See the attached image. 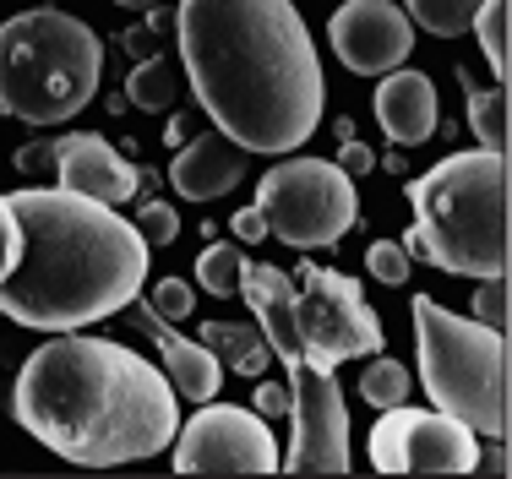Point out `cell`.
Wrapping results in <instances>:
<instances>
[{
	"label": "cell",
	"instance_id": "cell-15",
	"mask_svg": "<svg viewBox=\"0 0 512 479\" xmlns=\"http://www.w3.org/2000/svg\"><path fill=\"white\" fill-rule=\"evenodd\" d=\"M376 120H382V131L393 137V147L431 142L436 126H442L436 82L425 77V71H409V66L382 71V82H376Z\"/></svg>",
	"mask_w": 512,
	"mask_h": 479
},
{
	"label": "cell",
	"instance_id": "cell-10",
	"mask_svg": "<svg viewBox=\"0 0 512 479\" xmlns=\"http://www.w3.org/2000/svg\"><path fill=\"white\" fill-rule=\"evenodd\" d=\"M169 452H175L180 474H273L284 463L273 441V420L213 398L186 420V431H175Z\"/></svg>",
	"mask_w": 512,
	"mask_h": 479
},
{
	"label": "cell",
	"instance_id": "cell-4",
	"mask_svg": "<svg viewBox=\"0 0 512 479\" xmlns=\"http://www.w3.org/2000/svg\"><path fill=\"white\" fill-rule=\"evenodd\" d=\"M507 196H512L507 153H491V147L447 153L420 180H409L414 224L404 235V251L425 256L431 267L458 278L507 273V256H512Z\"/></svg>",
	"mask_w": 512,
	"mask_h": 479
},
{
	"label": "cell",
	"instance_id": "cell-14",
	"mask_svg": "<svg viewBox=\"0 0 512 479\" xmlns=\"http://www.w3.org/2000/svg\"><path fill=\"white\" fill-rule=\"evenodd\" d=\"M126 311H131V322L142 327V338L158 349V360H164V376H169V387H175V398H186V403L218 398V387H224V365H218V354L207 349L202 338L175 333V322H164L153 305H137V300H131Z\"/></svg>",
	"mask_w": 512,
	"mask_h": 479
},
{
	"label": "cell",
	"instance_id": "cell-2",
	"mask_svg": "<svg viewBox=\"0 0 512 479\" xmlns=\"http://www.w3.org/2000/svg\"><path fill=\"white\" fill-rule=\"evenodd\" d=\"M11 420L77 469H120L169 452L180 398L169 376L99 333H50L22 360Z\"/></svg>",
	"mask_w": 512,
	"mask_h": 479
},
{
	"label": "cell",
	"instance_id": "cell-25",
	"mask_svg": "<svg viewBox=\"0 0 512 479\" xmlns=\"http://www.w3.org/2000/svg\"><path fill=\"white\" fill-rule=\"evenodd\" d=\"M365 273L376 278V284L398 289L409 278V251L404 240H371V251H365Z\"/></svg>",
	"mask_w": 512,
	"mask_h": 479
},
{
	"label": "cell",
	"instance_id": "cell-8",
	"mask_svg": "<svg viewBox=\"0 0 512 479\" xmlns=\"http://www.w3.org/2000/svg\"><path fill=\"white\" fill-rule=\"evenodd\" d=\"M256 207L267 218V235L295 251H327L360 224V191L333 158L284 153V164L256 180Z\"/></svg>",
	"mask_w": 512,
	"mask_h": 479
},
{
	"label": "cell",
	"instance_id": "cell-33",
	"mask_svg": "<svg viewBox=\"0 0 512 479\" xmlns=\"http://www.w3.org/2000/svg\"><path fill=\"white\" fill-rule=\"evenodd\" d=\"M164 142L169 147H186L191 142V115H180V109H175V115H169V126H164Z\"/></svg>",
	"mask_w": 512,
	"mask_h": 479
},
{
	"label": "cell",
	"instance_id": "cell-19",
	"mask_svg": "<svg viewBox=\"0 0 512 479\" xmlns=\"http://www.w3.org/2000/svg\"><path fill=\"white\" fill-rule=\"evenodd\" d=\"M126 98L142 109V115L175 109V98H180L175 60H169V55H148V60H137V66H131V77H126Z\"/></svg>",
	"mask_w": 512,
	"mask_h": 479
},
{
	"label": "cell",
	"instance_id": "cell-9",
	"mask_svg": "<svg viewBox=\"0 0 512 479\" xmlns=\"http://www.w3.org/2000/svg\"><path fill=\"white\" fill-rule=\"evenodd\" d=\"M295 333L306 343L316 365H344L360 354H382V316L371 311V300L360 284L338 267L300 262V289H295Z\"/></svg>",
	"mask_w": 512,
	"mask_h": 479
},
{
	"label": "cell",
	"instance_id": "cell-31",
	"mask_svg": "<svg viewBox=\"0 0 512 479\" xmlns=\"http://www.w3.org/2000/svg\"><path fill=\"white\" fill-rule=\"evenodd\" d=\"M338 169H344L349 180H365L376 169V158H371V147H365L360 137H344V153H338Z\"/></svg>",
	"mask_w": 512,
	"mask_h": 479
},
{
	"label": "cell",
	"instance_id": "cell-24",
	"mask_svg": "<svg viewBox=\"0 0 512 479\" xmlns=\"http://www.w3.org/2000/svg\"><path fill=\"white\" fill-rule=\"evenodd\" d=\"M507 300H512V284H507V273H491V278H480V289H474V322H485V327H496V333H507Z\"/></svg>",
	"mask_w": 512,
	"mask_h": 479
},
{
	"label": "cell",
	"instance_id": "cell-6",
	"mask_svg": "<svg viewBox=\"0 0 512 479\" xmlns=\"http://www.w3.org/2000/svg\"><path fill=\"white\" fill-rule=\"evenodd\" d=\"M104 44L82 17L33 6L0 22V109L22 126H60L99 98Z\"/></svg>",
	"mask_w": 512,
	"mask_h": 479
},
{
	"label": "cell",
	"instance_id": "cell-7",
	"mask_svg": "<svg viewBox=\"0 0 512 479\" xmlns=\"http://www.w3.org/2000/svg\"><path fill=\"white\" fill-rule=\"evenodd\" d=\"M414 349H420L425 398L463 420L474 436L507 441V333L447 311L431 294H414Z\"/></svg>",
	"mask_w": 512,
	"mask_h": 479
},
{
	"label": "cell",
	"instance_id": "cell-12",
	"mask_svg": "<svg viewBox=\"0 0 512 479\" xmlns=\"http://www.w3.org/2000/svg\"><path fill=\"white\" fill-rule=\"evenodd\" d=\"M327 44L355 77H382L414 49V22L398 0H344L327 22Z\"/></svg>",
	"mask_w": 512,
	"mask_h": 479
},
{
	"label": "cell",
	"instance_id": "cell-16",
	"mask_svg": "<svg viewBox=\"0 0 512 479\" xmlns=\"http://www.w3.org/2000/svg\"><path fill=\"white\" fill-rule=\"evenodd\" d=\"M246 180V147H235L224 131H207L191 137L186 147H175V164H169V186L186 202H218Z\"/></svg>",
	"mask_w": 512,
	"mask_h": 479
},
{
	"label": "cell",
	"instance_id": "cell-35",
	"mask_svg": "<svg viewBox=\"0 0 512 479\" xmlns=\"http://www.w3.org/2000/svg\"><path fill=\"white\" fill-rule=\"evenodd\" d=\"M382 169H393V175H404V147H393V153L382 158Z\"/></svg>",
	"mask_w": 512,
	"mask_h": 479
},
{
	"label": "cell",
	"instance_id": "cell-3",
	"mask_svg": "<svg viewBox=\"0 0 512 479\" xmlns=\"http://www.w3.org/2000/svg\"><path fill=\"white\" fill-rule=\"evenodd\" d=\"M22 256L0 278V316L33 333H77L120 316L148 284V240L109 202L66 186L6 196Z\"/></svg>",
	"mask_w": 512,
	"mask_h": 479
},
{
	"label": "cell",
	"instance_id": "cell-28",
	"mask_svg": "<svg viewBox=\"0 0 512 479\" xmlns=\"http://www.w3.org/2000/svg\"><path fill=\"white\" fill-rule=\"evenodd\" d=\"M55 147H60V137H39V142L17 147V158H11V164H17L22 175H50V169H55Z\"/></svg>",
	"mask_w": 512,
	"mask_h": 479
},
{
	"label": "cell",
	"instance_id": "cell-1",
	"mask_svg": "<svg viewBox=\"0 0 512 479\" xmlns=\"http://www.w3.org/2000/svg\"><path fill=\"white\" fill-rule=\"evenodd\" d=\"M169 22L213 131L246 153H295L316 137L327 77L295 0H180Z\"/></svg>",
	"mask_w": 512,
	"mask_h": 479
},
{
	"label": "cell",
	"instance_id": "cell-13",
	"mask_svg": "<svg viewBox=\"0 0 512 479\" xmlns=\"http://www.w3.org/2000/svg\"><path fill=\"white\" fill-rule=\"evenodd\" d=\"M50 175L66 191H82V196L109 202V207L131 202V196L142 191V169L126 164V158H120L104 137H93V131H71V137H60Z\"/></svg>",
	"mask_w": 512,
	"mask_h": 479
},
{
	"label": "cell",
	"instance_id": "cell-17",
	"mask_svg": "<svg viewBox=\"0 0 512 479\" xmlns=\"http://www.w3.org/2000/svg\"><path fill=\"white\" fill-rule=\"evenodd\" d=\"M202 343L218 354V365H229L235 376H267V360H273V349H267L262 327H240V322H202Z\"/></svg>",
	"mask_w": 512,
	"mask_h": 479
},
{
	"label": "cell",
	"instance_id": "cell-30",
	"mask_svg": "<svg viewBox=\"0 0 512 479\" xmlns=\"http://www.w3.org/2000/svg\"><path fill=\"white\" fill-rule=\"evenodd\" d=\"M17 256H22V235H17V218H11L6 196H0V278L17 267Z\"/></svg>",
	"mask_w": 512,
	"mask_h": 479
},
{
	"label": "cell",
	"instance_id": "cell-26",
	"mask_svg": "<svg viewBox=\"0 0 512 479\" xmlns=\"http://www.w3.org/2000/svg\"><path fill=\"white\" fill-rule=\"evenodd\" d=\"M148 305L164 316V322H186V316H197V289H191L186 278H158Z\"/></svg>",
	"mask_w": 512,
	"mask_h": 479
},
{
	"label": "cell",
	"instance_id": "cell-18",
	"mask_svg": "<svg viewBox=\"0 0 512 479\" xmlns=\"http://www.w3.org/2000/svg\"><path fill=\"white\" fill-rule=\"evenodd\" d=\"M463 88H469V131L480 137V147H491V153H507V126H512L507 82H496V88H480V82L463 77Z\"/></svg>",
	"mask_w": 512,
	"mask_h": 479
},
{
	"label": "cell",
	"instance_id": "cell-11",
	"mask_svg": "<svg viewBox=\"0 0 512 479\" xmlns=\"http://www.w3.org/2000/svg\"><path fill=\"white\" fill-rule=\"evenodd\" d=\"M480 441L463 420L442 409L393 403L371 425V463L382 474H474Z\"/></svg>",
	"mask_w": 512,
	"mask_h": 479
},
{
	"label": "cell",
	"instance_id": "cell-21",
	"mask_svg": "<svg viewBox=\"0 0 512 479\" xmlns=\"http://www.w3.org/2000/svg\"><path fill=\"white\" fill-rule=\"evenodd\" d=\"M240 273H246V251H240L235 240H213V245L197 256V284H202L207 294H218V300L240 294Z\"/></svg>",
	"mask_w": 512,
	"mask_h": 479
},
{
	"label": "cell",
	"instance_id": "cell-5",
	"mask_svg": "<svg viewBox=\"0 0 512 479\" xmlns=\"http://www.w3.org/2000/svg\"><path fill=\"white\" fill-rule=\"evenodd\" d=\"M240 294H246L267 349L289 365V420H295V436H289V452L278 469L349 474V463H355L349 458V403L333 365H316L295 333V284H289V273L273 262H246Z\"/></svg>",
	"mask_w": 512,
	"mask_h": 479
},
{
	"label": "cell",
	"instance_id": "cell-29",
	"mask_svg": "<svg viewBox=\"0 0 512 479\" xmlns=\"http://www.w3.org/2000/svg\"><path fill=\"white\" fill-rule=\"evenodd\" d=\"M251 409L262 414V420H289V387H273V382H262V376H256Z\"/></svg>",
	"mask_w": 512,
	"mask_h": 479
},
{
	"label": "cell",
	"instance_id": "cell-22",
	"mask_svg": "<svg viewBox=\"0 0 512 479\" xmlns=\"http://www.w3.org/2000/svg\"><path fill=\"white\" fill-rule=\"evenodd\" d=\"M404 11L414 28L436 33V39H458V33H469L480 0H404Z\"/></svg>",
	"mask_w": 512,
	"mask_h": 479
},
{
	"label": "cell",
	"instance_id": "cell-36",
	"mask_svg": "<svg viewBox=\"0 0 512 479\" xmlns=\"http://www.w3.org/2000/svg\"><path fill=\"white\" fill-rule=\"evenodd\" d=\"M115 6H126V11H153V6H164V0H115Z\"/></svg>",
	"mask_w": 512,
	"mask_h": 479
},
{
	"label": "cell",
	"instance_id": "cell-27",
	"mask_svg": "<svg viewBox=\"0 0 512 479\" xmlns=\"http://www.w3.org/2000/svg\"><path fill=\"white\" fill-rule=\"evenodd\" d=\"M131 224H137V235L148 240V251H158V245H169L180 235V213L169 202H142V213L131 218Z\"/></svg>",
	"mask_w": 512,
	"mask_h": 479
},
{
	"label": "cell",
	"instance_id": "cell-32",
	"mask_svg": "<svg viewBox=\"0 0 512 479\" xmlns=\"http://www.w3.org/2000/svg\"><path fill=\"white\" fill-rule=\"evenodd\" d=\"M229 229H235V240H240V245L262 240V235H267V218H262V207H240V213L229 218Z\"/></svg>",
	"mask_w": 512,
	"mask_h": 479
},
{
	"label": "cell",
	"instance_id": "cell-23",
	"mask_svg": "<svg viewBox=\"0 0 512 479\" xmlns=\"http://www.w3.org/2000/svg\"><path fill=\"white\" fill-rule=\"evenodd\" d=\"M409 371L398 360H382L376 354L371 365L360 371V403H371V409H393V403H409Z\"/></svg>",
	"mask_w": 512,
	"mask_h": 479
},
{
	"label": "cell",
	"instance_id": "cell-20",
	"mask_svg": "<svg viewBox=\"0 0 512 479\" xmlns=\"http://www.w3.org/2000/svg\"><path fill=\"white\" fill-rule=\"evenodd\" d=\"M469 28L480 33V49L491 60L496 82H507V71H512V0H480Z\"/></svg>",
	"mask_w": 512,
	"mask_h": 479
},
{
	"label": "cell",
	"instance_id": "cell-34",
	"mask_svg": "<svg viewBox=\"0 0 512 479\" xmlns=\"http://www.w3.org/2000/svg\"><path fill=\"white\" fill-rule=\"evenodd\" d=\"M474 469H485V474H507V447H502V441H491V452H485V458H474Z\"/></svg>",
	"mask_w": 512,
	"mask_h": 479
}]
</instances>
